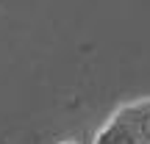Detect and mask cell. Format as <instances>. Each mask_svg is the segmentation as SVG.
<instances>
[{"instance_id": "cell-1", "label": "cell", "mask_w": 150, "mask_h": 144, "mask_svg": "<svg viewBox=\"0 0 150 144\" xmlns=\"http://www.w3.org/2000/svg\"><path fill=\"white\" fill-rule=\"evenodd\" d=\"M150 100H134L117 108L97 130L92 144H150Z\"/></svg>"}, {"instance_id": "cell-2", "label": "cell", "mask_w": 150, "mask_h": 144, "mask_svg": "<svg viewBox=\"0 0 150 144\" xmlns=\"http://www.w3.org/2000/svg\"><path fill=\"white\" fill-rule=\"evenodd\" d=\"M59 144H78V141H70V139H67V141H59Z\"/></svg>"}, {"instance_id": "cell-3", "label": "cell", "mask_w": 150, "mask_h": 144, "mask_svg": "<svg viewBox=\"0 0 150 144\" xmlns=\"http://www.w3.org/2000/svg\"><path fill=\"white\" fill-rule=\"evenodd\" d=\"M147 128H150V125H147Z\"/></svg>"}]
</instances>
